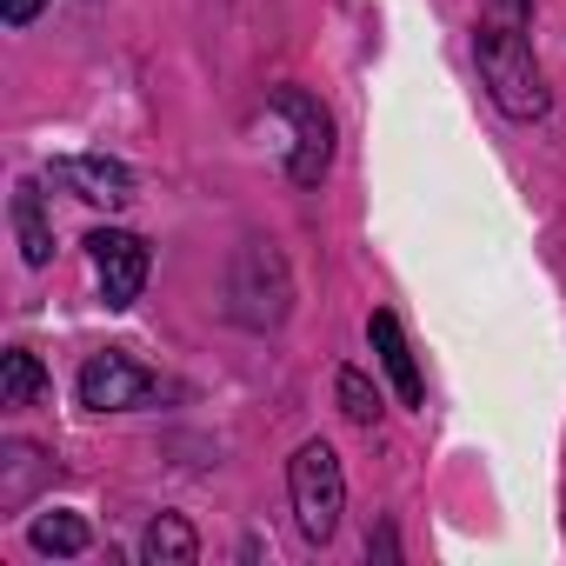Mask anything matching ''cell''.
Here are the masks:
<instances>
[{
    "label": "cell",
    "mask_w": 566,
    "mask_h": 566,
    "mask_svg": "<svg viewBox=\"0 0 566 566\" xmlns=\"http://www.w3.org/2000/svg\"><path fill=\"white\" fill-rule=\"evenodd\" d=\"M473 54H480V74H486L500 114H513V120H539L546 114V81H539V61H533L526 0H493V8L480 14Z\"/></svg>",
    "instance_id": "obj_1"
},
{
    "label": "cell",
    "mask_w": 566,
    "mask_h": 566,
    "mask_svg": "<svg viewBox=\"0 0 566 566\" xmlns=\"http://www.w3.org/2000/svg\"><path fill=\"white\" fill-rule=\"evenodd\" d=\"M287 486H294V520H301V533H307L314 546H327L334 526H340V513H347L340 453H334L327 440H307V447L294 453V467H287Z\"/></svg>",
    "instance_id": "obj_2"
},
{
    "label": "cell",
    "mask_w": 566,
    "mask_h": 566,
    "mask_svg": "<svg viewBox=\"0 0 566 566\" xmlns=\"http://www.w3.org/2000/svg\"><path fill=\"white\" fill-rule=\"evenodd\" d=\"M273 114L287 120V180L294 187H321L334 167V120L314 94L301 87H273Z\"/></svg>",
    "instance_id": "obj_3"
},
{
    "label": "cell",
    "mask_w": 566,
    "mask_h": 566,
    "mask_svg": "<svg viewBox=\"0 0 566 566\" xmlns=\"http://www.w3.org/2000/svg\"><path fill=\"white\" fill-rule=\"evenodd\" d=\"M160 394H167V380L147 374L140 360L114 354V347L81 367V407H87V413H134V407H154Z\"/></svg>",
    "instance_id": "obj_4"
},
{
    "label": "cell",
    "mask_w": 566,
    "mask_h": 566,
    "mask_svg": "<svg viewBox=\"0 0 566 566\" xmlns=\"http://www.w3.org/2000/svg\"><path fill=\"white\" fill-rule=\"evenodd\" d=\"M87 260H94V280H101V301H107L114 314L140 301L147 266H154L140 233H127V227H101V233H87Z\"/></svg>",
    "instance_id": "obj_5"
},
{
    "label": "cell",
    "mask_w": 566,
    "mask_h": 566,
    "mask_svg": "<svg viewBox=\"0 0 566 566\" xmlns=\"http://www.w3.org/2000/svg\"><path fill=\"white\" fill-rule=\"evenodd\" d=\"M54 180L74 187L87 207H127L134 200V174L107 154H74V160H54Z\"/></svg>",
    "instance_id": "obj_6"
},
{
    "label": "cell",
    "mask_w": 566,
    "mask_h": 566,
    "mask_svg": "<svg viewBox=\"0 0 566 566\" xmlns=\"http://www.w3.org/2000/svg\"><path fill=\"white\" fill-rule=\"evenodd\" d=\"M367 334H374V354H380V367H387V380H394L400 407H420V400H427V380H420V367H413V347H407L400 321H394V314H374V321H367Z\"/></svg>",
    "instance_id": "obj_7"
},
{
    "label": "cell",
    "mask_w": 566,
    "mask_h": 566,
    "mask_svg": "<svg viewBox=\"0 0 566 566\" xmlns=\"http://www.w3.org/2000/svg\"><path fill=\"white\" fill-rule=\"evenodd\" d=\"M14 233H21V260H28V266H48V260H54V227H48V213H41V187H34V180L14 187Z\"/></svg>",
    "instance_id": "obj_8"
},
{
    "label": "cell",
    "mask_w": 566,
    "mask_h": 566,
    "mask_svg": "<svg viewBox=\"0 0 566 566\" xmlns=\"http://www.w3.org/2000/svg\"><path fill=\"white\" fill-rule=\"evenodd\" d=\"M140 559H154V566H193L200 559V539H193V526L180 513H160L147 526V539H140Z\"/></svg>",
    "instance_id": "obj_9"
},
{
    "label": "cell",
    "mask_w": 566,
    "mask_h": 566,
    "mask_svg": "<svg viewBox=\"0 0 566 566\" xmlns=\"http://www.w3.org/2000/svg\"><path fill=\"white\" fill-rule=\"evenodd\" d=\"M48 394V374H41V360L28 354V347H14L8 360H0V407H34Z\"/></svg>",
    "instance_id": "obj_10"
},
{
    "label": "cell",
    "mask_w": 566,
    "mask_h": 566,
    "mask_svg": "<svg viewBox=\"0 0 566 566\" xmlns=\"http://www.w3.org/2000/svg\"><path fill=\"white\" fill-rule=\"evenodd\" d=\"M28 539H34V553H61V559H74V553H87V520L81 513H41L34 526H28Z\"/></svg>",
    "instance_id": "obj_11"
},
{
    "label": "cell",
    "mask_w": 566,
    "mask_h": 566,
    "mask_svg": "<svg viewBox=\"0 0 566 566\" xmlns=\"http://www.w3.org/2000/svg\"><path fill=\"white\" fill-rule=\"evenodd\" d=\"M334 394H340V413H347L354 427H374V420H380V394L367 387V374H354V367H340V380H334Z\"/></svg>",
    "instance_id": "obj_12"
},
{
    "label": "cell",
    "mask_w": 566,
    "mask_h": 566,
    "mask_svg": "<svg viewBox=\"0 0 566 566\" xmlns=\"http://www.w3.org/2000/svg\"><path fill=\"white\" fill-rule=\"evenodd\" d=\"M41 473H48V467H41V453L14 440V447H8V486H0V506H21V500H28V486H34Z\"/></svg>",
    "instance_id": "obj_13"
},
{
    "label": "cell",
    "mask_w": 566,
    "mask_h": 566,
    "mask_svg": "<svg viewBox=\"0 0 566 566\" xmlns=\"http://www.w3.org/2000/svg\"><path fill=\"white\" fill-rule=\"evenodd\" d=\"M41 8H48V0H0V14H8V28H28Z\"/></svg>",
    "instance_id": "obj_14"
}]
</instances>
